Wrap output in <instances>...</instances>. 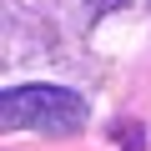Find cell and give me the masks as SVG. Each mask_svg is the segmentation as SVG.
Segmentation results:
<instances>
[{
    "mask_svg": "<svg viewBox=\"0 0 151 151\" xmlns=\"http://www.w3.org/2000/svg\"><path fill=\"white\" fill-rule=\"evenodd\" d=\"M91 116L86 96L70 86H10L0 96V121L5 131H45V136H70Z\"/></svg>",
    "mask_w": 151,
    "mask_h": 151,
    "instance_id": "cell-1",
    "label": "cell"
},
{
    "mask_svg": "<svg viewBox=\"0 0 151 151\" xmlns=\"http://www.w3.org/2000/svg\"><path fill=\"white\" fill-rule=\"evenodd\" d=\"M121 5H126V0H86L91 15H111V10H121Z\"/></svg>",
    "mask_w": 151,
    "mask_h": 151,
    "instance_id": "cell-2",
    "label": "cell"
}]
</instances>
